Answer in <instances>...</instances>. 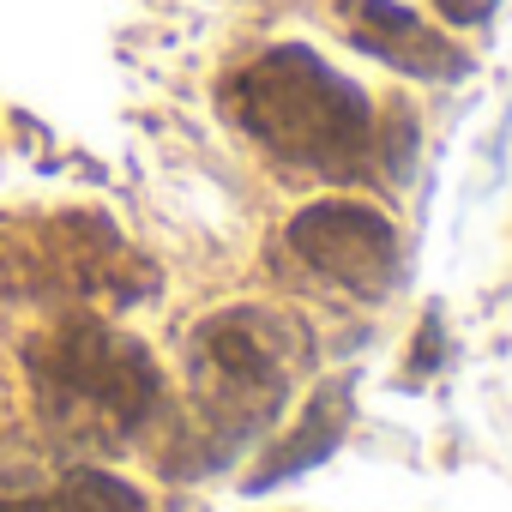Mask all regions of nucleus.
<instances>
[{
  "instance_id": "9",
  "label": "nucleus",
  "mask_w": 512,
  "mask_h": 512,
  "mask_svg": "<svg viewBox=\"0 0 512 512\" xmlns=\"http://www.w3.org/2000/svg\"><path fill=\"white\" fill-rule=\"evenodd\" d=\"M0 512H49V500H0Z\"/></svg>"
},
{
  "instance_id": "1",
  "label": "nucleus",
  "mask_w": 512,
  "mask_h": 512,
  "mask_svg": "<svg viewBox=\"0 0 512 512\" xmlns=\"http://www.w3.org/2000/svg\"><path fill=\"white\" fill-rule=\"evenodd\" d=\"M235 121L272 157L320 175H350L374 145L368 97L338 79L314 49H272L260 55L229 91Z\"/></svg>"
},
{
  "instance_id": "3",
  "label": "nucleus",
  "mask_w": 512,
  "mask_h": 512,
  "mask_svg": "<svg viewBox=\"0 0 512 512\" xmlns=\"http://www.w3.org/2000/svg\"><path fill=\"white\" fill-rule=\"evenodd\" d=\"M31 374H37L43 416L73 440L109 446V440L133 434L157 404L151 356L127 332H109L97 320H73L55 338L31 344Z\"/></svg>"
},
{
  "instance_id": "6",
  "label": "nucleus",
  "mask_w": 512,
  "mask_h": 512,
  "mask_svg": "<svg viewBox=\"0 0 512 512\" xmlns=\"http://www.w3.org/2000/svg\"><path fill=\"white\" fill-rule=\"evenodd\" d=\"M344 428H350V380H332V386H320V398L308 404L302 428H296L272 458H266V470H260V476H247V488L260 494V488H278L284 476L314 470L320 458H332V446L344 440Z\"/></svg>"
},
{
  "instance_id": "2",
  "label": "nucleus",
  "mask_w": 512,
  "mask_h": 512,
  "mask_svg": "<svg viewBox=\"0 0 512 512\" xmlns=\"http://www.w3.org/2000/svg\"><path fill=\"white\" fill-rule=\"evenodd\" d=\"M308 362V338L260 308L211 314L187 344V380L205 428L217 434V452L253 440L290 398L296 368Z\"/></svg>"
},
{
  "instance_id": "8",
  "label": "nucleus",
  "mask_w": 512,
  "mask_h": 512,
  "mask_svg": "<svg viewBox=\"0 0 512 512\" xmlns=\"http://www.w3.org/2000/svg\"><path fill=\"white\" fill-rule=\"evenodd\" d=\"M434 7H440L452 25H476V19H488V13H494V0H434Z\"/></svg>"
},
{
  "instance_id": "5",
  "label": "nucleus",
  "mask_w": 512,
  "mask_h": 512,
  "mask_svg": "<svg viewBox=\"0 0 512 512\" xmlns=\"http://www.w3.org/2000/svg\"><path fill=\"white\" fill-rule=\"evenodd\" d=\"M356 43L368 55H380L386 67L416 73V79H458L464 73V55L452 43H440L398 0H356Z\"/></svg>"
},
{
  "instance_id": "7",
  "label": "nucleus",
  "mask_w": 512,
  "mask_h": 512,
  "mask_svg": "<svg viewBox=\"0 0 512 512\" xmlns=\"http://www.w3.org/2000/svg\"><path fill=\"white\" fill-rule=\"evenodd\" d=\"M49 512H145V494H139L133 482L109 476V470L79 464V470H67V476H61V488H55Z\"/></svg>"
},
{
  "instance_id": "4",
  "label": "nucleus",
  "mask_w": 512,
  "mask_h": 512,
  "mask_svg": "<svg viewBox=\"0 0 512 512\" xmlns=\"http://www.w3.org/2000/svg\"><path fill=\"white\" fill-rule=\"evenodd\" d=\"M290 247L302 260L344 284L350 296H386L398 284V235L392 223L374 211V205H356V199H320L308 211H296L290 223Z\"/></svg>"
}]
</instances>
